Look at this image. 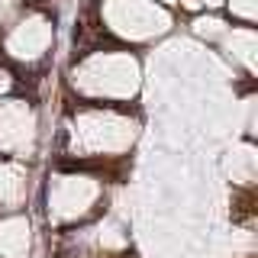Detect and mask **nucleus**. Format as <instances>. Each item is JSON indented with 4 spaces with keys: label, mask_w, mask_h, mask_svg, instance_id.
I'll list each match as a JSON object with an SVG mask.
<instances>
[{
    "label": "nucleus",
    "mask_w": 258,
    "mask_h": 258,
    "mask_svg": "<svg viewBox=\"0 0 258 258\" xmlns=\"http://www.w3.org/2000/svg\"><path fill=\"white\" fill-rule=\"evenodd\" d=\"M26 223H7L0 229V258H23L26 252Z\"/></svg>",
    "instance_id": "1"
},
{
    "label": "nucleus",
    "mask_w": 258,
    "mask_h": 258,
    "mask_svg": "<svg viewBox=\"0 0 258 258\" xmlns=\"http://www.w3.org/2000/svg\"><path fill=\"white\" fill-rule=\"evenodd\" d=\"M7 84H10V78H7V75H4V71H0V94H4V91H7Z\"/></svg>",
    "instance_id": "2"
}]
</instances>
